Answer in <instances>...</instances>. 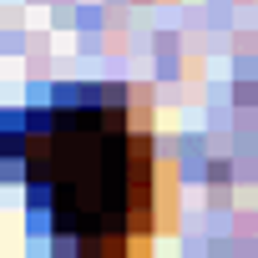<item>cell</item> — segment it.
I'll use <instances>...</instances> for the list:
<instances>
[{
	"label": "cell",
	"instance_id": "6da1fadb",
	"mask_svg": "<svg viewBox=\"0 0 258 258\" xmlns=\"http://www.w3.org/2000/svg\"><path fill=\"white\" fill-rule=\"evenodd\" d=\"M26 177L51 213L66 258H142L157 233V157L137 111L106 86L96 101H61L31 116Z\"/></svg>",
	"mask_w": 258,
	"mask_h": 258
}]
</instances>
